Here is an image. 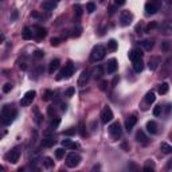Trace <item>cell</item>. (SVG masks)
Masks as SVG:
<instances>
[{"label":"cell","instance_id":"6da1fadb","mask_svg":"<svg viewBox=\"0 0 172 172\" xmlns=\"http://www.w3.org/2000/svg\"><path fill=\"white\" fill-rule=\"evenodd\" d=\"M16 114L18 113H16L15 109H12L10 105H4L2 108V121H3V124H5V125L11 124L12 121L15 120Z\"/></svg>","mask_w":172,"mask_h":172},{"label":"cell","instance_id":"7a4b0ae2","mask_svg":"<svg viewBox=\"0 0 172 172\" xmlns=\"http://www.w3.org/2000/svg\"><path fill=\"white\" fill-rule=\"evenodd\" d=\"M105 54H106V50H105L104 46L97 45L96 47L93 49V51H92V61H93V62L101 61V59L105 58Z\"/></svg>","mask_w":172,"mask_h":172},{"label":"cell","instance_id":"3957f363","mask_svg":"<svg viewBox=\"0 0 172 172\" xmlns=\"http://www.w3.org/2000/svg\"><path fill=\"white\" fill-rule=\"evenodd\" d=\"M73 73H74V66L71 63H67L66 66L59 71V74L57 76V79L61 81V79H63V78H69V77L73 76Z\"/></svg>","mask_w":172,"mask_h":172},{"label":"cell","instance_id":"277c9868","mask_svg":"<svg viewBox=\"0 0 172 172\" xmlns=\"http://www.w3.org/2000/svg\"><path fill=\"white\" fill-rule=\"evenodd\" d=\"M81 163V156L78 155V153H69L67 155V157H66V164H67V167H70V168H76L78 164Z\"/></svg>","mask_w":172,"mask_h":172},{"label":"cell","instance_id":"5b68a950","mask_svg":"<svg viewBox=\"0 0 172 172\" xmlns=\"http://www.w3.org/2000/svg\"><path fill=\"white\" fill-rule=\"evenodd\" d=\"M132 20H133V15L130 11H123L120 14V23L123 27L129 26V24L132 23Z\"/></svg>","mask_w":172,"mask_h":172},{"label":"cell","instance_id":"8992f818","mask_svg":"<svg viewBox=\"0 0 172 172\" xmlns=\"http://www.w3.org/2000/svg\"><path fill=\"white\" fill-rule=\"evenodd\" d=\"M35 96H36L35 90H30V92H27L26 94L22 97L20 105L22 106H29V105H31V104H32V101H34V98H35Z\"/></svg>","mask_w":172,"mask_h":172},{"label":"cell","instance_id":"52a82bcc","mask_svg":"<svg viewBox=\"0 0 172 172\" xmlns=\"http://www.w3.org/2000/svg\"><path fill=\"white\" fill-rule=\"evenodd\" d=\"M101 120H102V123H104V124H108V123H110V121L113 120V112H112V109L109 108L108 105L104 106V109H102Z\"/></svg>","mask_w":172,"mask_h":172},{"label":"cell","instance_id":"ba28073f","mask_svg":"<svg viewBox=\"0 0 172 172\" xmlns=\"http://www.w3.org/2000/svg\"><path fill=\"white\" fill-rule=\"evenodd\" d=\"M19 157H20L19 148H14L12 151H10L7 155H5V159H7L10 163H12V164H16V163L19 161Z\"/></svg>","mask_w":172,"mask_h":172},{"label":"cell","instance_id":"9c48e42d","mask_svg":"<svg viewBox=\"0 0 172 172\" xmlns=\"http://www.w3.org/2000/svg\"><path fill=\"white\" fill-rule=\"evenodd\" d=\"M109 133L112 134V137L113 139H118V137L121 136V133H123V129H121V125L120 123H113L109 126Z\"/></svg>","mask_w":172,"mask_h":172},{"label":"cell","instance_id":"30bf717a","mask_svg":"<svg viewBox=\"0 0 172 172\" xmlns=\"http://www.w3.org/2000/svg\"><path fill=\"white\" fill-rule=\"evenodd\" d=\"M89 78H90V73L87 70H85V71H82L81 73V76H79V78H78V86H81V87H83V86H86V83L89 82Z\"/></svg>","mask_w":172,"mask_h":172},{"label":"cell","instance_id":"8fae6325","mask_svg":"<svg viewBox=\"0 0 172 172\" xmlns=\"http://www.w3.org/2000/svg\"><path fill=\"white\" fill-rule=\"evenodd\" d=\"M117 69H118V63H117V61L113 58V59H110V61H108V63H106V73L108 74H113L117 71Z\"/></svg>","mask_w":172,"mask_h":172},{"label":"cell","instance_id":"7c38bea8","mask_svg":"<svg viewBox=\"0 0 172 172\" xmlns=\"http://www.w3.org/2000/svg\"><path fill=\"white\" fill-rule=\"evenodd\" d=\"M157 11H159V5L156 4L155 2H149V3H147V4H145L147 15H153V14H156Z\"/></svg>","mask_w":172,"mask_h":172},{"label":"cell","instance_id":"4fadbf2b","mask_svg":"<svg viewBox=\"0 0 172 172\" xmlns=\"http://www.w3.org/2000/svg\"><path fill=\"white\" fill-rule=\"evenodd\" d=\"M136 123H137L136 116H129V117L126 118V121H125V129H126V130H132L133 126L136 125Z\"/></svg>","mask_w":172,"mask_h":172},{"label":"cell","instance_id":"5bb4252c","mask_svg":"<svg viewBox=\"0 0 172 172\" xmlns=\"http://www.w3.org/2000/svg\"><path fill=\"white\" fill-rule=\"evenodd\" d=\"M141 57H143V51H141V50H139V49H133L132 51L129 52V59L132 62L137 61V59H140Z\"/></svg>","mask_w":172,"mask_h":172},{"label":"cell","instance_id":"9a60e30c","mask_svg":"<svg viewBox=\"0 0 172 172\" xmlns=\"http://www.w3.org/2000/svg\"><path fill=\"white\" fill-rule=\"evenodd\" d=\"M102 76H104V66L98 65L97 67L93 69V77L94 78H101Z\"/></svg>","mask_w":172,"mask_h":172},{"label":"cell","instance_id":"2e32d148","mask_svg":"<svg viewBox=\"0 0 172 172\" xmlns=\"http://www.w3.org/2000/svg\"><path fill=\"white\" fill-rule=\"evenodd\" d=\"M147 130L151 134H155L157 132V125H156L155 121H148V123H147Z\"/></svg>","mask_w":172,"mask_h":172},{"label":"cell","instance_id":"e0dca14e","mask_svg":"<svg viewBox=\"0 0 172 172\" xmlns=\"http://www.w3.org/2000/svg\"><path fill=\"white\" fill-rule=\"evenodd\" d=\"M62 147L63 148H69V149H76L78 147V144L71 141V140H62Z\"/></svg>","mask_w":172,"mask_h":172},{"label":"cell","instance_id":"ac0fdd59","mask_svg":"<svg viewBox=\"0 0 172 172\" xmlns=\"http://www.w3.org/2000/svg\"><path fill=\"white\" fill-rule=\"evenodd\" d=\"M133 69H134V71H136V73H140V71H143V69H144V62H143L141 58L133 62Z\"/></svg>","mask_w":172,"mask_h":172},{"label":"cell","instance_id":"d6986e66","mask_svg":"<svg viewBox=\"0 0 172 172\" xmlns=\"http://www.w3.org/2000/svg\"><path fill=\"white\" fill-rule=\"evenodd\" d=\"M58 67H59V59H54V61H51L50 62V65H49V73L52 74L55 70H58Z\"/></svg>","mask_w":172,"mask_h":172},{"label":"cell","instance_id":"ffe728a7","mask_svg":"<svg viewBox=\"0 0 172 172\" xmlns=\"http://www.w3.org/2000/svg\"><path fill=\"white\" fill-rule=\"evenodd\" d=\"M136 140L141 144H147V141H148V139H147L145 133H144L143 130H139V132L136 133Z\"/></svg>","mask_w":172,"mask_h":172},{"label":"cell","instance_id":"44dd1931","mask_svg":"<svg viewBox=\"0 0 172 172\" xmlns=\"http://www.w3.org/2000/svg\"><path fill=\"white\" fill-rule=\"evenodd\" d=\"M159 62H160V58H159V57L151 58V59H149V69H151V70H156V69H157Z\"/></svg>","mask_w":172,"mask_h":172},{"label":"cell","instance_id":"7402d4cb","mask_svg":"<svg viewBox=\"0 0 172 172\" xmlns=\"http://www.w3.org/2000/svg\"><path fill=\"white\" fill-rule=\"evenodd\" d=\"M42 144L46 148H50V147H52L55 144V140H54V137H46V139H43Z\"/></svg>","mask_w":172,"mask_h":172},{"label":"cell","instance_id":"603a6c76","mask_svg":"<svg viewBox=\"0 0 172 172\" xmlns=\"http://www.w3.org/2000/svg\"><path fill=\"white\" fill-rule=\"evenodd\" d=\"M117 47H118V43L116 42L114 39H110V40H109V43H108V51L114 52L116 50H117Z\"/></svg>","mask_w":172,"mask_h":172},{"label":"cell","instance_id":"cb8c5ba5","mask_svg":"<svg viewBox=\"0 0 172 172\" xmlns=\"http://www.w3.org/2000/svg\"><path fill=\"white\" fill-rule=\"evenodd\" d=\"M42 7L45 10H52L55 7V0H46L45 3H42Z\"/></svg>","mask_w":172,"mask_h":172},{"label":"cell","instance_id":"d4e9b609","mask_svg":"<svg viewBox=\"0 0 172 172\" xmlns=\"http://www.w3.org/2000/svg\"><path fill=\"white\" fill-rule=\"evenodd\" d=\"M22 36H23V39L26 40H30L31 38H32V31H31L29 27H24L23 32H22Z\"/></svg>","mask_w":172,"mask_h":172},{"label":"cell","instance_id":"484cf974","mask_svg":"<svg viewBox=\"0 0 172 172\" xmlns=\"http://www.w3.org/2000/svg\"><path fill=\"white\" fill-rule=\"evenodd\" d=\"M160 151L163 153H172V147L167 143H161L160 144Z\"/></svg>","mask_w":172,"mask_h":172},{"label":"cell","instance_id":"4316f807","mask_svg":"<svg viewBox=\"0 0 172 172\" xmlns=\"http://www.w3.org/2000/svg\"><path fill=\"white\" fill-rule=\"evenodd\" d=\"M168 90H170V86H168L167 82L161 83L160 86H159V94H167Z\"/></svg>","mask_w":172,"mask_h":172},{"label":"cell","instance_id":"83f0119b","mask_svg":"<svg viewBox=\"0 0 172 172\" xmlns=\"http://www.w3.org/2000/svg\"><path fill=\"white\" fill-rule=\"evenodd\" d=\"M155 99H156L155 93H153V92L147 93V96H145V102H147V104H153V102H155Z\"/></svg>","mask_w":172,"mask_h":172},{"label":"cell","instance_id":"f1b7e54d","mask_svg":"<svg viewBox=\"0 0 172 172\" xmlns=\"http://www.w3.org/2000/svg\"><path fill=\"white\" fill-rule=\"evenodd\" d=\"M43 165H45L46 168L54 167V160H52L51 157H45V160H43Z\"/></svg>","mask_w":172,"mask_h":172},{"label":"cell","instance_id":"f546056e","mask_svg":"<svg viewBox=\"0 0 172 172\" xmlns=\"http://www.w3.org/2000/svg\"><path fill=\"white\" fill-rule=\"evenodd\" d=\"M35 35L38 36L39 39H40V38H45V36H46V30H45V29H42V27H38V29H36Z\"/></svg>","mask_w":172,"mask_h":172},{"label":"cell","instance_id":"4dcf8cb0","mask_svg":"<svg viewBox=\"0 0 172 172\" xmlns=\"http://www.w3.org/2000/svg\"><path fill=\"white\" fill-rule=\"evenodd\" d=\"M52 97H54V92H51V90H46L45 94H43V99H45V101H50Z\"/></svg>","mask_w":172,"mask_h":172},{"label":"cell","instance_id":"1f68e13d","mask_svg":"<svg viewBox=\"0 0 172 172\" xmlns=\"http://www.w3.org/2000/svg\"><path fill=\"white\" fill-rule=\"evenodd\" d=\"M59 124H61V118H59V117H54V118L51 120L50 128H54V129H55V128H58V125H59Z\"/></svg>","mask_w":172,"mask_h":172},{"label":"cell","instance_id":"d6a6232c","mask_svg":"<svg viewBox=\"0 0 172 172\" xmlns=\"http://www.w3.org/2000/svg\"><path fill=\"white\" fill-rule=\"evenodd\" d=\"M153 168H155V164H153V161H152V160H147L145 165H144V170H145V171H152Z\"/></svg>","mask_w":172,"mask_h":172},{"label":"cell","instance_id":"836d02e7","mask_svg":"<svg viewBox=\"0 0 172 172\" xmlns=\"http://www.w3.org/2000/svg\"><path fill=\"white\" fill-rule=\"evenodd\" d=\"M94 10H96V4L93 2H89L86 4V11L89 12V14H92V12H94Z\"/></svg>","mask_w":172,"mask_h":172},{"label":"cell","instance_id":"e575fe53","mask_svg":"<svg viewBox=\"0 0 172 172\" xmlns=\"http://www.w3.org/2000/svg\"><path fill=\"white\" fill-rule=\"evenodd\" d=\"M63 156H65V149L63 148L55 149V157H57V159H62Z\"/></svg>","mask_w":172,"mask_h":172},{"label":"cell","instance_id":"d590c367","mask_svg":"<svg viewBox=\"0 0 172 172\" xmlns=\"http://www.w3.org/2000/svg\"><path fill=\"white\" fill-rule=\"evenodd\" d=\"M74 10H76V16H77V19H79L81 15H82V8H81V5L77 4L76 7H74Z\"/></svg>","mask_w":172,"mask_h":172},{"label":"cell","instance_id":"8d00e7d4","mask_svg":"<svg viewBox=\"0 0 172 172\" xmlns=\"http://www.w3.org/2000/svg\"><path fill=\"white\" fill-rule=\"evenodd\" d=\"M144 47H145L147 51H151V50L153 49V43L149 42V40H145V42H144Z\"/></svg>","mask_w":172,"mask_h":172},{"label":"cell","instance_id":"74e56055","mask_svg":"<svg viewBox=\"0 0 172 172\" xmlns=\"http://www.w3.org/2000/svg\"><path fill=\"white\" fill-rule=\"evenodd\" d=\"M76 128H70V129H67V130H65L63 134L65 136H73V134H76Z\"/></svg>","mask_w":172,"mask_h":172},{"label":"cell","instance_id":"f35d334b","mask_svg":"<svg viewBox=\"0 0 172 172\" xmlns=\"http://www.w3.org/2000/svg\"><path fill=\"white\" fill-rule=\"evenodd\" d=\"M74 93H76V89H74V87H69L66 92H65V96L66 97H73Z\"/></svg>","mask_w":172,"mask_h":172},{"label":"cell","instance_id":"ab89813d","mask_svg":"<svg viewBox=\"0 0 172 172\" xmlns=\"http://www.w3.org/2000/svg\"><path fill=\"white\" fill-rule=\"evenodd\" d=\"M160 114H161V106H156V108L153 109V116H155V117H159Z\"/></svg>","mask_w":172,"mask_h":172},{"label":"cell","instance_id":"60d3db41","mask_svg":"<svg viewBox=\"0 0 172 172\" xmlns=\"http://www.w3.org/2000/svg\"><path fill=\"white\" fill-rule=\"evenodd\" d=\"M34 57H35V58H38V59H40V58H43V57H45V52H43V51H40V50H36V51L34 52Z\"/></svg>","mask_w":172,"mask_h":172},{"label":"cell","instance_id":"b9f144b4","mask_svg":"<svg viewBox=\"0 0 172 172\" xmlns=\"http://www.w3.org/2000/svg\"><path fill=\"white\" fill-rule=\"evenodd\" d=\"M11 89H12V85H11V83H5V85L3 86V92H4V93H10Z\"/></svg>","mask_w":172,"mask_h":172},{"label":"cell","instance_id":"7bdbcfd3","mask_svg":"<svg viewBox=\"0 0 172 172\" xmlns=\"http://www.w3.org/2000/svg\"><path fill=\"white\" fill-rule=\"evenodd\" d=\"M79 133L82 137L86 136V132H85V125H83V123H81V126H79Z\"/></svg>","mask_w":172,"mask_h":172},{"label":"cell","instance_id":"ee69618b","mask_svg":"<svg viewBox=\"0 0 172 172\" xmlns=\"http://www.w3.org/2000/svg\"><path fill=\"white\" fill-rule=\"evenodd\" d=\"M118 81H120V77H118V76H116V77L113 78V81H112V86L114 87V86L118 83Z\"/></svg>","mask_w":172,"mask_h":172},{"label":"cell","instance_id":"f6af8a7d","mask_svg":"<svg viewBox=\"0 0 172 172\" xmlns=\"http://www.w3.org/2000/svg\"><path fill=\"white\" fill-rule=\"evenodd\" d=\"M59 42H61V40H59L58 38H52L51 39V46H58Z\"/></svg>","mask_w":172,"mask_h":172},{"label":"cell","instance_id":"bcb514c9","mask_svg":"<svg viewBox=\"0 0 172 172\" xmlns=\"http://www.w3.org/2000/svg\"><path fill=\"white\" fill-rule=\"evenodd\" d=\"M47 113H49V116H54V108H52V106H50V108L47 109Z\"/></svg>","mask_w":172,"mask_h":172},{"label":"cell","instance_id":"7dc6e473","mask_svg":"<svg viewBox=\"0 0 172 172\" xmlns=\"http://www.w3.org/2000/svg\"><path fill=\"white\" fill-rule=\"evenodd\" d=\"M106 86H108V82H106V81H102L101 82V90H106Z\"/></svg>","mask_w":172,"mask_h":172},{"label":"cell","instance_id":"c3c4849f","mask_svg":"<svg viewBox=\"0 0 172 172\" xmlns=\"http://www.w3.org/2000/svg\"><path fill=\"white\" fill-rule=\"evenodd\" d=\"M168 49H170V46H168L167 42L163 43V51H168Z\"/></svg>","mask_w":172,"mask_h":172},{"label":"cell","instance_id":"681fc988","mask_svg":"<svg viewBox=\"0 0 172 172\" xmlns=\"http://www.w3.org/2000/svg\"><path fill=\"white\" fill-rule=\"evenodd\" d=\"M125 2H126V0H116V4L117 5H124Z\"/></svg>","mask_w":172,"mask_h":172},{"label":"cell","instance_id":"f907efd6","mask_svg":"<svg viewBox=\"0 0 172 172\" xmlns=\"http://www.w3.org/2000/svg\"><path fill=\"white\" fill-rule=\"evenodd\" d=\"M18 18V12L16 11H14V14H12V16H11V22H14L15 19Z\"/></svg>","mask_w":172,"mask_h":172},{"label":"cell","instance_id":"816d5d0a","mask_svg":"<svg viewBox=\"0 0 172 172\" xmlns=\"http://www.w3.org/2000/svg\"><path fill=\"white\" fill-rule=\"evenodd\" d=\"M73 35H74V36H79V35H81V29H77L76 31H74Z\"/></svg>","mask_w":172,"mask_h":172},{"label":"cell","instance_id":"f5cc1de1","mask_svg":"<svg viewBox=\"0 0 172 172\" xmlns=\"http://www.w3.org/2000/svg\"><path fill=\"white\" fill-rule=\"evenodd\" d=\"M121 147H123L125 151H129V147H128V144H126V143H123V144H121Z\"/></svg>","mask_w":172,"mask_h":172},{"label":"cell","instance_id":"db71d44e","mask_svg":"<svg viewBox=\"0 0 172 172\" xmlns=\"http://www.w3.org/2000/svg\"><path fill=\"white\" fill-rule=\"evenodd\" d=\"M155 27H156V23H151V24H149V26H148V27H147V30H151V29H155Z\"/></svg>","mask_w":172,"mask_h":172},{"label":"cell","instance_id":"11a10c76","mask_svg":"<svg viewBox=\"0 0 172 172\" xmlns=\"http://www.w3.org/2000/svg\"><path fill=\"white\" fill-rule=\"evenodd\" d=\"M20 69H22V70H26V69H27L26 63H20Z\"/></svg>","mask_w":172,"mask_h":172},{"label":"cell","instance_id":"9f6ffc18","mask_svg":"<svg viewBox=\"0 0 172 172\" xmlns=\"http://www.w3.org/2000/svg\"><path fill=\"white\" fill-rule=\"evenodd\" d=\"M66 109H67V106H66V105H62V110L65 112V110H66Z\"/></svg>","mask_w":172,"mask_h":172},{"label":"cell","instance_id":"6f0895ef","mask_svg":"<svg viewBox=\"0 0 172 172\" xmlns=\"http://www.w3.org/2000/svg\"><path fill=\"white\" fill-rule=\"evenodd\" d=\"M170 139L172 140V133H170Z\"/></svg>","mask_w":172,"mask_h":172},{"label":"cell","instance_id":"680465c9","mask_svg":"<svg viewBox=\"0 0 172 172\" xmlns=\"http://www.w3.org/2000/svg\"><path fill=\"white\" fill-rule=\"evenodd\" d=\"M101 2H104V0H101Z\"/></svg>","mask_w":172,"mask_h":172},{"label":"cell","instance_id":"91938a15","mask_svg":"<svg viewBox=\"0 0 172 172\" xmlns=\"http://www.w3.org/2000/svg\"><path fill=\"white\" fill-rule=\"evenodd\" d=\"M55 2H58V0H55Z\"/></svg>","mask_w":172,"mask_h":172}]
</instances>
